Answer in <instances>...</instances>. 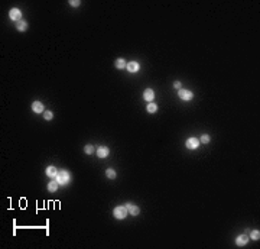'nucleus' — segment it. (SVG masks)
Returning a JSON list of instances; mask_svg holds the SVG:
<instances>
[{
    "label": "nucleus",
    "mask_w": 260,
    "mask_h": 249,
    "mask_svg": "<svg viewBox=\"0 0 260 249\" xmlns=\"http://www.w3.org/2000/svg\"><path fill=\"white\" fill-rule=\"evenodd\" d=\"M96 154H97L98 158H107L108 154H110V149H108L107 146H100V148H97Z\"/></svg>",
    "instance_id": "obj_8"
},
{
    "label": "nucleus",
    "mask_w": 260,
    "mask_h": 249,
    "mask_svg": "<svg viewBox=\"0 0 260 249\" xmlns=\"http://www.w3.org/2000/svg\"><path fill=\"white\" fill-rule=\"evenodd\" d=\"M173 87H175V88H182V87H181V83H179V81H175V83H173Z\"/></svg>",
    "instance_id": "obj_23"
},
{
    "label": "nucleus",
    "mask_w": 260,
    "mask_h": 249,
    "mask_svg": "<svg viewBox=\"0 0 260 249\" xmlns=\"http://www.w3.org/2000/svg\"><path fill=\"white\" fill-rule=\"evenodd\" d=\"M106 175H107V178H111L113 180V178H116V171H114L113 168H108L106 171Z\"/></svg>",
    "instance_id": "obj_17"
},
{
    "label": "nucleus",
    "mask_w": 260,
    "mask_h": 249,
    "mask_svg": "<svg viewBox=\"0 0 260 249\" xmlns=\"http://www.w3.org/2000/svg\"><path fill=\"white\" fill-rule=\"evenodd\" d=\"M16 28H17V31H19V32H25V31L28 29V23H26L25 20H20V22H17Z\"/></svg>",
    "instance_id": "obj_14"
},
{
    "label": "nucleus",
    "mask_w": 260,
    "mask_h": 249,
    "mask_svg": "<svg viewBox=\"0 0 260 249\" xmlns=\"http://www.w3.org/2000/svg\"><path fill=\"white\" fill-rule=\"evenodd\" d=\"M201 142H202V143H208V142H210V136H208L207 133H204L202 136H201Z\"/></svg>",
    "instance_id": "obj_21"
},
{
    "label": "nucleus",
    "mask_w": 260,
    "mask_h": 249,
    "mask_svg": "<svg viewBox=\"0 0 260 249\" xmlns=\"http://www.w3.org/2000/svg\"><path fill=\"white\" fill-rule=\"evenodd\" d=\"M250 238H252L253 241H259V239H260V232H259V230H252V233H250Z\"/></svg>",
    "instance_id": "obj_18"
},
{
    "label": "nucleus",
    "mask_w": 260,
    "mask_h": 249,
    "mask_svg": "<svg viewBox=\"0 0 260 249\" xmlns=\"http://www.w3.org/2000/svg\"><path fill=\"white\" fill-rule=\"evenodd\" d=\"M143 99L146 100V101H149V103H152L155 99V92L152 88H146L145 93H143Z\"/></svg>",
    "instance_id": "obj_9"
},
{
    "label": "nucleus",
    "mask_w": 260,
    "mask_h": 249,
    "mask_svg": "<svg viewBox=\"0 0 260 249\" xmlns=\"http://www.w3.org/2000/svg\"><path fill=\"white\" fill-rule=\"evenodd\" d=\"M84 151H85V154L91 155V154H94V152H96V148H94L93 145H87V146L84 148Z\"/></svg>",
    "instance_id": "obj_19"
},
{
    "label": "nucleus",
    "mask_w": 260,
    "mask_h": 249,
    "mask_svg": "<svg viewBox=\"0 0 260 249\" xmlns=\"http://www.w3.org/2000/svg\"><path fill=\"white\" fill-rule=\"evenodd\" d=\"M48 190L51 191V193H55V191L58 190V183L57 181H51V183L48 184Z\"/></svg>",
    "instance_id": "obj_16"
},
{
    "label": "nucleus",
    "mask_w": 260,
    "mask_h": 249,
    "mask_svg": "<svg viewBox=\"0 0 260 249\" xmlns=\"http://www.w3.org/2000/svg\"><path fill=\"white\" fill-rule=\"evenodd\" d=\"M126 65H127V62H126L123 58L116 59V62H114V67H116L117 70H123V68H126Z\"/></svg>",
    "instance_id": "obj_13"
},
{
    "label": "nucleus",
    "mask_w": 260,
    "mask_h": 249,
    "mask_svg": "<svg viewBox=\"0 0 260 249\" xmlns=\"http://www.w3.org/2000/svg\"><path fill=\"white\" fill-rule=\"evenodd\" d=\"M185 145H187L188 149H196V148L199 146V139H196V138H189V139L185 142Z\"/></svg>",
    "instance_id": "obj_6"
},
{
    "label": "nucleus",
    "mask_w": 260,
    "mask_h": 249,
    "mask_svg": "<svg viewBox=\"0 0 260 249\" xmlns=\"http://www.w3.org/2000/svg\"><path fill=\"white\" fill-rule=\"evenodd\" d=\"M69 180H71V175H69L68 171H65V170L58 171V174H57V183L58 184H61V185H66V184L69 183Z\"/></svg>",
    "instance_id": "obj_1"
},
{
    "label": "nucleus",
    "mask_w": 260,
    "mask_h": 249,
    "mask_svg": "<svg viewBox=\"0 0 260 249\" xmlns=\"http://www.w3.org/2000/svg\"><path fill=\"white\" fill-rule=\"evenodd\" d=\"M9 16H10V19H12V20H15V22L17 23V22H20V20H22V12H20L17 8H13V9H10Z\"/></svg>",
    "instance_id": "obj_4"
},
{
    "label": "nucleus",
    "mask_w": 260,
    "mask_h": 249,
    "mask_svg": "<svg viewBox=\"0 0 260 249\" xmlns=\"http://www.w3.org/2000/svg\"><path fill=\"white\" fill-rule=\"evenodd\" d=\"M126 68H127V71H129V73H137L139 68H140V65H139L137 61H130V62H127Z\"/></svg>",
    "instance_id": "obj_7"
},
{
    "label": "nucleus",
    "mask_w": 260,
    "mask_h": 249,
    "mask_svg": "<svg viewBox=\"0 0 260 249\" xmlns=\"http://www.w3.org/2000/svg\"><path fill=\"white\" fill-rule=\"evenodd\" d=\"M247 242H249V236L247 235H238L236 238V243L238 246H244Z\"/></svg>",
    "instance_id": "obj_11"
},
{
    "label": "nucleus",
    "mask_w": 260,
    "mask_h": 249,
    "mask_svg": "<svg viewBox=\"0 0 260 249\" xmlns=\"http://www.w3.org/2000/svg\"><path fill=\"white\" fill-rule=\"evenodd\" d=\"M113 214L117 220H123L127 216V208H126V206H117V207H114Z\"/></svg>",
    "instance_id": "obj_2"
},
{
    "label": "nucleus",
    "mask_w": 260,
    "mask_h": 249,
    "mask_svg": "<svg viewBox=\"0 0 260 249\" xmlns=\"http://www.w3.org/2000/svg\"><path fill=\"white\" fill-rule=\"evenodd\" d=\"M43 117H45V119H46V120H51V119H52V117H54V113H52V112H43Z\"/></svg>",
    "instance_id": "obj_20"
},
{
    "label": "nucleus",
    "mask_w": 260,
    "mask_h": 249,
    "mask_svg": "<svg viewBox=\"0 0 260 249\" xmlns=\"http://www.w3.org/2000/svg\"><path fill=\"white\" fill-rule=\"evenodd\" d=\"M69 4H71L72 8H78V6L81 4V2H80V0H71V2H69Z\"/></svg>",
    "instance_id": "obj_22"
},
{
    "label": "nucleus",
    "mask_w": 260,
    "mask_h": 249,
    "mask_svg": "<svg viewBox=\"0 0 260 249\" xmlns=\"http://www.w3.org/2000/svg\"><path fill=\"white\" fill-rule=\"evenodd\" d=\"M124 206H126V208H127V213H130L131 216H137L139 213H140L139 207L136 206V204H133V203H127V204H124Z\"/></svg>",
    "instance_id": "obj_5"
},
{
    "label": "nucleus",
    "mask_w": 260,
    "mask_h": 249,
    "mask_svg": "<svg viewBox=\"0 0 260 249\" xmlns=\"http://www.w3.org/2000/svg\"><path fill=\"white\" fill-rule=\"evenodd\" d=\"M32 110L35 112V113H43V104H42V101H33L32 103Z\"/></svg>",
    "instance_id": "obj_10"
},
{
    "label": "nucleus",
    "mask_w": 260,
    "mask_h": 249,
    "mask_svg": "<svg viewBox=\"0 0 260 249\" xmlns=\"http://www.w3.org/2000/svg\"><path fill=\"white\" fill-rule=\"evenodd\" d=\"M178 96H179V99L181 100H184V101H189V100H192V97H194V93L191 92V90H188V88H179Z\"/></svg>",
    "instance_id": "obj_3"
},
{
    "label": "nucleus",
    "mask_w": 260,
    "mask_h": 249,
    "mask_svg": "<svg viewBox=\"0 0 260 249\" xmlns=\"http://www.w3.org/2000/svg\"><path fill=\"white\" fill-rule=\"evenodd\" d=\"M45 174L48 175V177H57L58 174V170L55 168V166H46V170H45Z\"/></svg>",
    "instance_id": "obj_12"
},
{
    "label": "nucleus",
    "mask_w": 260,
    "mask_h": 249,
    "mask_svg": "<svg viewBox=\"0 0 260 249\" xmlns=\"http://www.w3.org/2000/svg\"><path fill=\"white\" fill-rule=\"evenodd\" d=\"M146 110H147V113H156V110H158V106H156L153 101H152V103H149V104H147Z\"/></svg>",
    "instance_id": "obj_15"
}]
</instances>
